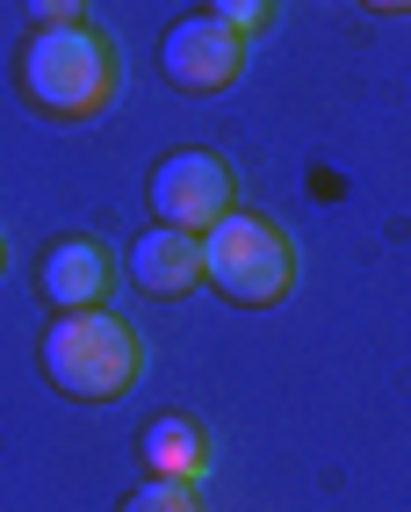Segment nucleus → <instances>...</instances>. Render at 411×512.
<instances>
[{"label":"nucleus","instance_id":"nucleus-1","mask_svg":"<svg viewBox=\"0 0 411 512\" xmlns=\"http://www.w3.org/2000/svg\"><path fill=\"white\" fill-rule=\"evenodd\" d=\"M15 87L37 116L51 123H94L123 94V51L109 29L73 22V29H29L15 51Z\"/></svg>","mask_w":411,"mask_h":512},{"label":"nucleus","instance_id":"nucleus-2","mask_svg":"<svg viewBox=\"0 0 411 512\" xmlns=\"http://www.w3.org/2000/svg\"><path fill=\"white\" fill-rule=\"evenodd\" d=\"M37 368L73 404H123L145 383V332L116 311H58L37 339Z\"/></svg>","mask_w":411,"mask_h":512},{"label":"nucleus","instance_id":"nucleus-3","mask_svg":"<svg viewBox=\"0 0 411 512\" xmlns=\"http://www.w3.org/2000/svg\"><path fill=\"white\" fill-rule=\"evenodd\" d=\"M296 238L260 217V210H238L224 224L202 231V282H210L224 303H238V311H267V303H282L296 289Z\"/></svg>","mask_w":411,"mask_h":512},{"label":"nucleus","instance_id":"nucleus-4","mask_svg":"<svg viewBox=\"0 0 411 512\" xmlns=\"http://www.w3.org/2000/svg\"><path fill=\"white\" fill-rule=\"evenodd\" d=\"M145 202H152V224H174V231H210L238 210V174L231 159L217 152H166L145 181Z\"/></svg>","mask_w":411,"mask_h":512},{"label":"nucleus","instance_id":"nucleus-5","mask_svg":"<svg viewBox=\"0 0 411 512\" xmlns=\"http://www.w3.org/2000/svg\"><path fill=\"white\" fill-rule=\"evenodd\" d=\"M246 58H253V44L238 37V29H224L217 15H181L159 37V73L174 80L181 94H195V101L238 87V80H246Z\"/></svg>","mask_w":411,"mask_h":512},{"label":"nucleus","instance_id":"nucleus-6","mask_svg":"<svg viewBox=\"0 0 411 512\" xmlns=\"http://www.w3.org/2000/svg\"><path fill=\"white\" fill-rule=\"evenodd\" d=\"M116 275H123V260H116V246H101L94 231H65L37 253V296L51 311H109Z\"/></svg>","mask_w":411,"mask_h":512},{"label":"nucleus","instance_id":"nucleus-7","mask_svg":"<svg viewBox=\"0 0 411 512\" xmlns=\"http://www.w3.org/2000/svg\"><path fill=\"white\" fill-rule=\"evenodd\" d=\"M137 462H145V476H166V484H210L217 433L195 412H159V419H145V433H137Z\"/></svg>","mask_w":411,"mask_h":512},{"label":"nucleus","instance_id":"nucleus-8","mask_svg":"<svg viewBox=\"0 0 411 512\" xmlns=\"http://www.w3.org/2000/svg\"><path fill=\"white\" fill-rule=\"evenodd\" d=\"M123 275L145 289V296L174 303V296L202 289V238H195V231H174V224H152L145 238H130Z\"/></svg>","mask_w":411,"mask_h":512},{"label":"nucleus","instance_id":"nucleus-9","mask_svg":"<svg viewBox=\"0 0 411 512\" xmlns=\"http://www.w3.org/2000/svg\"><path fill=\"white\" fill-rule=\"evenodd\" d=\"M202 15H217L224 29H238L246 44H260L274 22H282V0H202Z\"/></svg>","mask_w":411,"mask_h":512},{"label":"nucleus","instance_id":"nucleus-10","mask_svg":"<svg viewBox=\"0 0 411 512\" xmlns=\"http://www.w3.org/2000/svg\"><path fill=\"white\" fill-rule=\"evenodd\" d=\"M116 512H202V484H166V476H145Z\"/></svg>","mask_w":411,"mask_h":512},{"label":"nucleus","instance_id":"nucleus-11","mask_svg":"<svg viewBox=\"0 0 411 512\" xmlns=\"http://www.w3.org/2000/svg\"><path fill=\"white\" fill-rule=\"evenodd\" d=\"M94 15V0H22V22L29 29H73Z\"/></svg>","mask_w":411,"mask_h":512},{"label":"nucleus","instance_id":"nucleus-12","mask_svg":"<svg viewBox=\"0 0 411 512\" xmlns=\"http://www.w3.org/2000/svg\"><path fill=\"white\" fill-rule=\"evenodd\" d=\"M361 8H375V15H411V0H361Z\"/></svg>","mask_w":411,"mask_h":512},{"label":"nucleus","instance_id":"nucleus-13","mask_svg":"<svg viewBox=\"0 0 411 512\" xmlns=\"http://www.w3.org/2000/svg\"><path fill=\"white\" fill-rule=\"evenodd\" d=\"M0 275H8V238H0Z\"/></svg>","mask_w":411,"mask_h":512}]
</instances>
